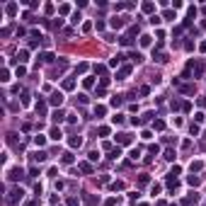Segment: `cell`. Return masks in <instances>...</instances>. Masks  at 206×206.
<instances>
[{"mask_svg":"<svg viewBox=\"0 0 206 206\" xmlns=\"http://www.w3.org/2000/svg\"><path fill=\"white\" fill-rule=\"evenodd\" d=\"M49 102H51L53 107H61V104H63V92H51Z\"/></svg>","mask_w":206,"mask_h":206,"instance_id":"6da1fadb","label":"cell"},{"mask_svg":"<svg viewBox=\"0 0 206 206\" xmlns=\"http://www.w3.org/2000/svg\"><path fill=\"white\" fill-rule=\"evenodd\" d=\"M17 199H22V189L15 187V189H10V194H7V204H15Z\"/></svg>","mask_w":206,"mask_h":206,"instance_id":"7a4b0ae2","label":"cell"},{"mask_svg":"<svg viewBox=\"0 0 206 206\" xmlns=\"http://www.w3.org/2000/svg\"><path fill=\"white\" fill-rule=\"evenodd\" d=\"M22 177H24L22 167H15V170H10V172H7V179H12V182H15V179H22Z\"/></svg>","mask_w":206,"mask_h":206,"instance_id":"3957f363","label":"cell"},{"mask_svg":"<svg viewBox=\"0 0 206 206\" xmlns=\"http://www.w3.org/2000/svg\"><path fill=\"white\" fill-rule=\"evenodd\" d=\"M7 143L15 148V151H22V143L17 141V134H7Z\"/></svg>","mask_w":206,"mask_h":206,"instance_id":"277c9868","label":"cell"},{"mask_svg":"<svg viewBox=\"0 0 206 206\" xmlns=\"http://www.w3.org/2000/svg\"><path fill=\"white\" fill-rule=\"evenodd\" d=\"M124 20H128V17H111L109 24L114 27V29H121V27H124Z\"/></svg>","mask_w":206,"mask_h":206,"instance_id":"5b68a950","label":"cell"},{"mask_svg":"<svg viewBox=\"0 0 206 206\" xmlns=\"http://www.w3.org/2000/svg\"><path fill=\"white\" fill-rule=\"evenodd\" d=\"M128 75H131V66H121V68H119V73H117V78H119V80L128 78Z\"/></svg>","mask_w":206,"mask_h":206,"instance_id":"8992f818","label":"cell"},{"mask_svg":"<svg viewBox=\"0 0 206 206\" xmlns=\"http://www.w3.org/2000/svg\"><path fill=\"white\" fill-rule=\"evenodd\" d=\"M34 109H36V114H39V117H44V114H46V102H44V100H39V102L34 104Z\"/></svg>","mask_w":206,"mask_h":206,"instance_id":"52a82bcc","label":"cell"},{"mask_svg":"<svg viewBox=\"0 0 206 206\" xmlns=\"http://www.w3.org/2000/svg\"><path fill=\"white\" fill-rule=\"evenodd\" d=\"M117 143H119V145H128V143H131V136H128V134H117Z\"/></svg>","mask_w":206,"mask_h":206,"instance_id":"ba28073f","label":"cell"},{"mask_svg":"<svg viewBox=\"0 0 206 206\" xmlns=\"http://www.w3.org/2000/svg\"><path fill=\"white\" fill-rule=\"evenodd\" d=\"M128 58H131V63H143V53L131 51V53H128Z\"/></svg>","mask_w":206,"mask_h":206,"instance_id":"9c48e42d","label":"cell"},{"mask_svg":"<svg viewBox=\"0 0 206 206\" xmlns=\"http://www.w3.org/2000/svg\"><path fill=\"white\" fill-rule=\"evenodd\" d=\"M78 170H80L83 175H92V165H90V162H80V165H78Z\"/></svg>","mask_w":206,"mask_h":206,"instance_id":"30bf717a","label":"cell"},{"mask_svg":"<svg viewBox=\"0 0 206 206\" xmlns=\"http://www.w3.org/2000/svg\"><path fill=\"white\" fill-rule=\"evenodd\" d=\"M68 145H70V148H80V145H83V138H80V136H70Z\"/></svg>","mask_w":206,"mask_h":206,"instance_id":"8fae6325","label":"cell"},{"mask_svg":"<svg viewBox=\"0 0 206 206\" xmlns=\"http://www.w3.org/2000/svg\"><path fill=\"white\" fill-rule=\"evenodd\" d=\"M199 175H189V177H187V184H189V187H199Z\"/></svg>","mask_w":206,"mask_h":206,"instance_id":"7c38bea8","label":"cell"},{"mask_svg":"<svg viewBox=\"0 0 206 206\" xmlns=\"http://www.w3.org/2000/svg\"><path fill=\"white\" fill-rule=\"evenodd\" d=\"M63 117H66V114H63V111H61V109H56V111H53V114H51V119H53L56 124H61V121H63Z\"/></svg>","mask_w":206,"mask_h":206,"instance_id":"4fadbf2b","label":"cell"},{"mask_svg":"<svg viewBox=\"0 0 206 206\" xmlns=\"http://www.w3.org/2000/svg\"><path fill=\"white\" fill-rule=\"evenodd\" d=\"M49 136H51V138H53V141H61V136H63V134H61V128H58V126H53V128H51V134H49Z\"/></svg>","mask_w":206,"mask_h":206,"instance_id":"5bb4252c","label":"cell"},{"mask_svg":"<svg viewBox=\"0 0 206 206\" xmlns=\"http://www.w3.org/2000/svg\"><path fill=\"white\" fill-rule=\"evenodd\" d=\"M36 58H39L41 63H51V61H53V53H39Z\"/></svg>","mask_w":206,"mask_h":206,"instance_id":"9a60e30c","label":"cell"},{"mask_svg":"<svg viewBox=\"0 0 206 206\" xmlns=\"http://www.w3.org/2000/svg\"><path fill=\"white\" fill-rule=\"evenodd\" d=\"M104 114H107V107H104V104H97V107H95V117L100 119V117H104Z\"/></svg>","mask_w":206,"mask_h":206,"instance_id":"2e32d148","label":"cell"},{"mask_svg":"<svg viewBox=\"0 0 206 206\" xmlns=\"http://www.w3.org/2000/svg\"><path fill=\"white\" fill-rule=\"evenodd\" d=\"M32 158H34V162H44V160H46V153H44V151H36Z\"/></svg>","mask_w":206,"mask_h":206,"instance_id":"e0dca14e","label":"cell"},{"mask_svg":"<svg viewBox=\"0 0 206 206\" xmlns=\"http://www.w3.org/2000/svg\"><path fill=\"white\" fill-rule=\"evenodd\" d=\"M111 107H121L124 104V100H121V95H114V97H111V102H109Z\"/></svg>","mask_w":206,"mask_h":206,"instance_id":"ac0fdd59","label":"cell"},{"mask_svg":"<svg viewBox=\"0 0 206 206\" xmlns=\"http://www.w3.org/2000/svg\"><path fill=\"white\" fill-rule=\"evenodd\" d=\"M119 155H121V148H119V145H117V148H111V151H109V158H111V160H117Z\"/></svg>","mask_w":206,"mask_h":206,"instance_id":"d6986e66","label":"cell"},{"mask_svg":"<svg viewBox=\"0 0 206 206\" xmlns=\"http://www.w3.org/2000/svg\"><path fill=\"white\" fill-rule=\"evenodd\" d=\"M121 61H124V56H114V58H109V66H111V68H117Z\"/></svg>","mask_w":206,"mask_h":206,"instance_id":"ffe728a7","label":"cell"},{"mask_svg":"<svg viewBox=\"0 0 206 206\" xmlns=\"http://www.w3.org/2000/svg\"><path fill=\"white\" fill-rule=\"evenodd\" d=\"M153 58H155L158 63H165V61H167V53H153Z\"/></svg>","mask_w":206,"mask_h":206,"instance_id":"44dd1931","label":"cell"},{"mask_svg":"<svg viewBox=\"0 0 206 206\" xmlns=\"http://www.w3.org/2000/svg\"><path fill=\"white\" fill-rule=\"evenodd\" d=\"M201 167H204V165H201L199 160H194V162H192V175H194V172H201Z\"/></svg>","mask_w":206,"mask_h":206,"instance_id":"7402d4cb","label":"cell"},{"mask_svg":"<svg viewBox=\"0 0 206 206\" xmlns=\"http://www.w3.org/2000/svg\"><path fill=\"white\" fill-rule=\"evenodd\" d=\"M80 201H78V196H68L66 199V206H78Z\"/></svg>","mask_w":206,"mask_h":206,"instance_id":"603a6c76","label":"cell"},{"mask_svg":"<svg viewBox=\"0 0 206 206\" xmlns=\"http://www.w3.org/2000/svg\"><path fill=\"white\" fill-rule=\"evenodd\" d=\"M73 87H75V80H63V90H73Z\"/></svg>","mask_w":206,"mask_h":206,"instance_id":"cb8c5ba5","label":"cell"},{"mask_svg":"<svg viewBox=\"0 0 206 206\" xmlns=\"http://www.w3.org/2000/svg\"><path fill=\"white\" fill-rule=\"evenodd\" d=\"M27 58H29V53H27V51H20V53H17V61H20V63H24Z\"/></svg>","mask_w":206,"mask_h":206,"instance_id":"d4e9b609","label":"cell"},{"mask_svg":"<svg viewBox=\"0 0 206 206\" xmlns=\"http://www.w3.org/2000/svg\"><path fill=\"white\" fill-rule=\"evenodd\" d=\"M5 10H7V15H10V17H15V12H17V5H15V3H10Z\"/></svg>","mask_w":206,"mask_h":206,"instance_id":"484cf974","label":"cell"},{"mask_svg":"<svg viewBox=\"0 0 206 206\" xmlns=\"http://www.w3.org/2000/svg\"><path fill=\"white\" fill-rule=\"evenodd\" d=\"M61 162H66V165H70V162H73V153H63V158H61Z\"/></svg>","mask_w":206,"mask_h":206,"instance_id":"4316f807","label":"cell"},{"mask_svg":"<svg viewBox=\"0 0 206 206\" xmlns=\"http://www.w3.org/2000/svg\"><path fill=\"white\" fill-rule=\"evenodd\" d=\"M179 90L184 92V95H192V92H194V85H182Z\"/></svg>","mask_w":206,"mask_h":206,"instance_id":"83f0119b","label":"cell"},{"mask_svg":"<svg viewBox=\"0 0 206 206\" xmlns=\"http://www.w3.org/2000/svg\"><path fill=\"white\" fill-rule=\"evenodd\" d=\"M83 199H85V204H90V206H92V204H97V199H95V196H92V194H85Z\"/></svg>","mask_w":206,"mask_h":206,"instance_id":"f1b7e54d","label":"cell"},{"mask_svg":"<svg viewBox=\"0 0 206 206\" xmlns=\"http://www.w3.org/2000/svg\"><path fill=\"white\" fill-rule=\"evenodd\" d=\"M141 46H151V36H148V34L141 36Z\"/></svg>","mask_w":206,"mask_h":206,"instance_id":"f546056e","label":"cell"},{"mask_svg":"<svg viewBox=\"0 0 206 206\" xmlns=\"http://www.w3.org/2000/svg\"><path fill=\"white\" fill-rule=\"evenodd\" d=\"M165 160H175V151H172V148H167V151H165Z\"/></svg>","mask_w":206,"mask_h":206,"instance_id":"4dcf8cb0","label":"cell"},{"mask_svg":"<svg viewBox=\"0 0 206 206\" xmlns=\"http://www.w3.org/2000/svg\"><path fill=\"white\" fill-rule=\"evenodd\" d=\"M153 10H155L153 3H143V12H153Z\"/></svg>","mask_w":206,"mask_h":206,"instance_id":"1f68e13d","label":"cell"},{"mask_svg":"<svg viewBox=\"0 0 206 206\" xmlns=\"http://www.w3.org/2000/svg\"><path fill=\"white\" fill-rule=\"evenodd\" d=\"M34 143H36V145H46V138H44V136H34Z\"/></svg>","mask_w":206,"mask_h":206,"instance_id":"d6a6232c","label":"cell"},{"mask_svg":"<svg viewBox=\"0 0 206 206\" xmlns=\"http://www.w3.org/2000/svg\"><path fill=\"white\" fill-rule=\"evenodd\" d=\"M95 73H100V75H107V66H95Z\"/></svg>","mask_w":206,"mask_h":206,"instance_id":"836d02e7","label":"cell"},{"mask_svg":"<svg viewBox=\"0 0 206 206\" xmlns=\"http://www.w3.org/2000/svg\"><path fill=\"white\" fill-rule=\"evenodd\" d=\"M201 73H204V63H196L194 66V75H201Z\"/></svg>","mask_w":206,"mask_h":206,"instance_id":"e575fe53","label":"cell"},{"mask_svg":"<svg viewBox=\"0 0 206 206\" xmlns=\"http://www.w3.org/2000/svg\"><path fill=\"white\" fill-rule=\"evenodd\" d=\"M20 102H22V104H24V107H27V104H29V92H22V97H20Z\"/></svg>","mask_w":206,"mask_h":206,"instance_id":"d590c367","label":"cell"},{"mask_svg":"<svg viewBox=\"0 0 206 206\" xmlns=\"http://www.w3.org/2000/svg\"><path fill=\"white\" fill-rule=\"evenodd\" d=\"M196 201H199V194H194V196H187V199H184V204H196Z\"/></svg>","mask_w":206,"mask_h":206,"instance_id":"8d00e7d4","label":"cell"},{"mask_svg":"<svg viewBox=\"0 0 206 206\" xmlns=\"http://www.w3.org/2000/svg\"><path fill=\"white\" fill-rule=\"evenodd\" d=\"M162 17H165V20H175V10H165Z\"/></svg>","mask_w":206,"mask_h":206,"instance_id":"74e56055","label":"cell"},{"mask_svg":"<svg viewBox=\"0 0 206 206\" xmlns=\"http://www.w3.org/2000/svg\"><path fill=\"white\" fill-rule=\"evenodd\" d=\"M15 73H17V78H22L24 73H27V68H24V66H17V70H15Z\"/></svg>","mask_w":206,"mask_h":206,"instance_id":"f35d334b","label":"cell"},{"mask_svg":"<svg viewBox=\"0 0 206 206\" xmlns=\"http://www.w3.org/2000/svg\"><path fill=\"white\" fill-rule=\"evenodd\" d=\"M153 128H158V131H162V128H165V121H160V119H158V121H153Z\"/></svg>","mask_w":206,"mask_h":206,"instance_id":"ab89813d","label":"cell"},{"mask_svg":"<svg viewBox=\"0 0 206 206\" xmlns=\"http://www.w3.org/2000/svg\"><path fill=\"white\" fill-rule=\"evenodd\" d=\"M128 155H131V160H138V155H141V151H138V148H134V151H131Z\"/></svg>","mask_w":206,"mask_h":206,"instance_id":"60d3db41","label":"cell"},{"mask_svg":"<svg viewBox=\"0 0 206 206\" xmlns=\"http://www.w3.org/2000/svg\"><path fill=\"white\" fill-rule=\"evenodd\" d=\"M179 172H182V167H179V165H175V167H172V172H170V177H177Z\"/></svg>","mask_w":206,"mask_h":206,"instance_id":"b9f144b4","label":"cell"},{"mask_svg":"<svg viewBox=\"0 0 206 206\" xmlns=\"http://www.w3.org/2000/svg\"><path fill=\"white\" fill-rule=\"evenodd\" d=\"M111 121H114V124H124V114H117V117H111Z\"/></svg>","mask_w":206,"mask_h":206,"instance_id":"7bdbcfd3","label":"cell"},{"mask_svg":"<svg viewBox=\"0 0 206 206\" xmlns=\"http://www.w3.org/2000/svg\"><path fill=\"white\" fill-rule=\"evenodd\" d=\"M0 80H3V83H7V80H10V70H7V68L3 70V78H0Z\"/></svg>","mask_w":206,"mask_h":206,"instance_id":"ee69618b","label":"cell"},{"mask_svg":"<svg viewBox=\"0 0 206 206\" xmlns=\"http://www.w3.org/2000/svg\"><path fill=\"white\" fill-rule=\"evenodd\" d=\"M83 85H85V87H92V85H95V80H92V78H85Z\"/></svg>","mask_w":206,"mask_h":206,"instance_id":"f6af8a7d","label":"cell"},{"mask_svg":"<svg viewBox=\"0 0 206 206\" xmlns=\"http://www.w3.org/2000/svg\"><path fill=\"white\" fill-rule=\"evenodd\" d=\"M204 117H206V114H201V111H196V114H194V121L199 124V121H204Z\"/></svg>","mask_w":206,"mask_h":206,"instance_id":"bcb514c9","label":"cell"},{"mask_svg":"<svg viewBox=\"0 0 206 206\" xmlns=\"http://www.w3.org/2000/svg\"><path fill=\"white\" fill-rule=\"evenodd\" d=\"M58 10H61V15H68V12H70V5H61Z\"/></svg>","mask_w":206,"mask_h":206,"instance_id":"7dc6e473","label":"cell"},{"mask_svg":"<svg viewBox=\"0 0 206 206\" xmlns=\"http://www.w3.org/2000/svg\"><path fill=\"white\" fill-rule=\"evenodd\" d=\"M111 189H114V192L117 189H124V182H114V184H111Z\"/></svg>","mask_w":206,"mask_h":206,"instance_id":"c3c4849f","label":"cell"},{"mask_svg":"<svg viewBox=\"0 0 206 206\" xmlns=\"http://www.w3.org/2000/svg\"><path fill=\"white\" fill-rule=\"evenodd\" d=\"M104 92H107V90H104V87H102V85H100V87H97V90H95V95H97V97H102V95H104Z\"/></svg>","mask_w":206,"mask_h":206,"instance_id":"681fc988","label":"cell"},{"mask_svg":"<svg viewBox=\"0 0 206 206\" xmlns=\"http://www.w3.org/2000/svg\"><path fill=\"white\" fill-rule=\"evenodd\" d=\"M100 136H109V128L107 126H100Z\"/></svg>","mask_w":206,"mask_h":206,"instance_id":"f907efd6","label":"cell"},{"mask_svg":"<svg viewBox=\"0 0 206 206\" xmlns=\"http://www.w3.org/2000/svg\"><path fill=\"white\" fill-rule=\"evenodd\" d=\"M189 131H192V136H196V134H199V126H196V124H192V126H189Z\"/></svg>","mask_w":206,"mask_h":206,"instance_id":"816d5d0a","label":"cell"},{"mask_svg":"<svg viewBox=\"0 0 206 206\" xmlns=\"http://www.w3.org/2000/svg\"><path fill=\"white\" fill-rule=\"evenodd\" d=\"M151 194L155 196V194H160V184H153V189H151Z\"/></svg>","mask_w":206,"mask_h":206,"instance_id":"f5cc1de1","label":"cell"},{"mask_svg":"<svg viewBox=\"0 0 206 206\" xmlns=\"http://www.w3.org/2000/svg\"><path fill=\"white\" fill-rule=\"evenodd\" d=\"M85 70H87V66H85V63H80V66L75 68V73H85Z\"/></svg>","mask_w":206,"mask_h":206,"instance_id":"db71d44e","label":"cell"},{"mask_svg":"<svg viewBox=\"0 0 206 206\" xmlns=\"http://www.w3.org/2000/svg\"><path fill=\"white\" fill-rule=\"evenodd\" d=\"M78 102L80 104H87V95H78Z\"/></svg>","mask_w":206,"mask_h":206,"instance_id":"11a10c76","label":"cell"},{"mask_svg":"<svg viewBox=\"0 0 206 206\" xmlns=\"http://www.w3.org/2000/svg\"><path fill=\"white\" fill-rule=\"evenodd\" d=\"M138 184H148V175H141L138 177Z\"/></svg>","mask_w":206,"mask_h":206,"instance_id":"9f6ffc18","label":"cell"},{"mask_svg":"<svg viewBox=\"0 0 206 206\" xmlns=\"http://www.w3.org/2000/svg\"><path fill=\"white\" fill-rule=\"evenodd\" d=\"M104 206H117V199H107V201H104Z\"/></svg>","mask_w":206,"mask_h":206,"instance_id":"6f0895ef","label":"cell"},{"mask_svg":"<svg viewBox=\"0 0 206 206\" xmlns=\"http://www.w3.org/2000/svg\"><path fill=\"white\" fill-rule=\"evenodd\" d=\"M24 206H36V201H27V204H24Z\"/></svg>","mask_w":206,"mask_h":206,"instance_id":"680465c9","label":"cell"},{"mask_svg":"<svg viewBox=\"0 0 206 206\" xmlns=\"http://www.w3.org/2000/svg\"><path fill=\"white\" fill-rule=\"evenodd\" d=\"M201 29H206V20H204V22H201Z\"/></svg>","mask_w":206,"mask_h":206,"instance_id":"91938a15","label":"cell"},{"mask_svg":"<svg viewBox=\"0 0 206 206\" xmlns=\"http://www.w3.org/2000/svg\"><path fill=\"white\" fill-rule=\"evenodd\" d=\"M204 15H206V7H204Z\"/></svg>","mask_w":206,"mask_h":206,"instance_id":"94428289","label":"cell"},{"mask_svg":"<svg viewBox=\"0 0 206 206\" xmlns=\"http://www.w3.org/2000/svg\"><path fill=\"white\" fill-rule=\"evenodd\" d=\"M170 206H177V204H170Z\"/></svg>","mask_w":206,"mask_h":206,"instance_id":"6125c7cd","label":"cell"}]
</instances>
